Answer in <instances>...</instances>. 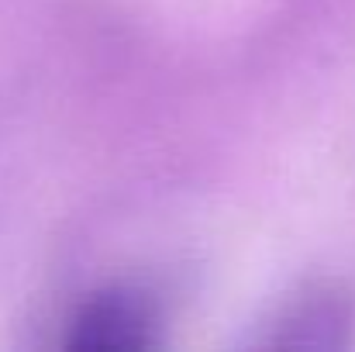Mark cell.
Wrapping results in <instances>:
<instances>
[{
    "mask_svg": "<svg viewBox=\"0 0 355 352\" xmlns=\"http://www.w3.org/2000/svg\"><path fill=\"white\" fill-rule=\"evenodd\" d=\"M159 342V315L155 304L138 294L111 287L94 294L73 318L69 346L90 352H141Z\"/></svg>",
    "mask_w": 355,
    "mask_h": 352,
    "instance_id": "1",
    "label": "cell"
}]
</instances>
